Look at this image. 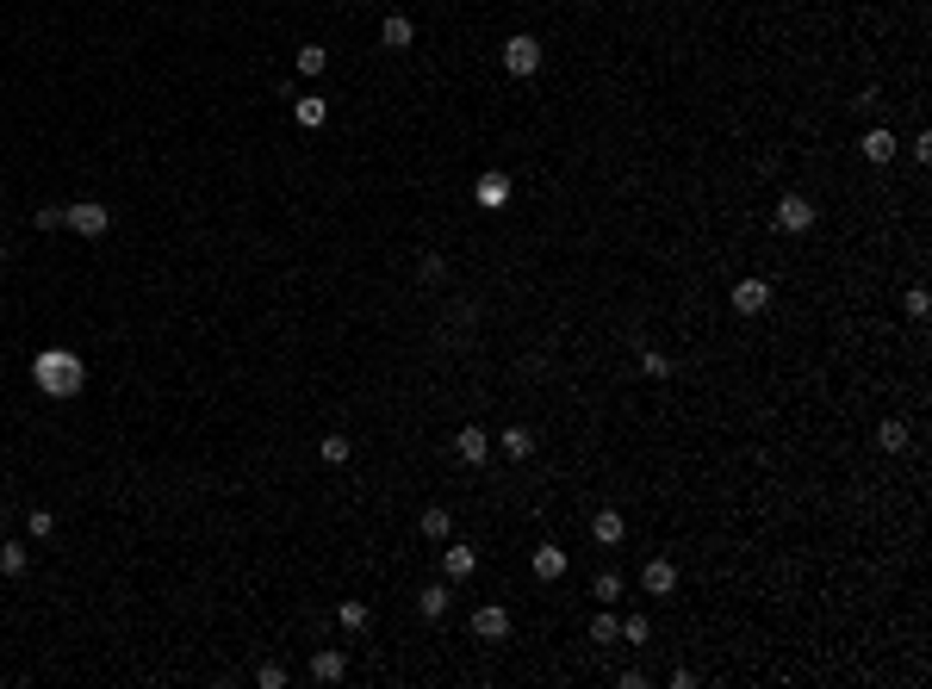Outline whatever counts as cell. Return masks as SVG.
Instances as JSON below:
<instances>
[{"instance_id": "1", "label": "cell", "mask_w": 932, "mask_h": 689, "mask_svg": "<svg viewBox=\"0 0 932 689\" xmlns=\"http://www.w3.org/2000/svg\"><path fill=\"white\" fill-rule=\"evenodd\" d=\"M32 380L44 398H81V385H87V360L75 354V348H37L32 354Z\"/></svg>"}, {"instance_id": "2", "label": "cell", "mask_w": 932, "mask_h": 689, "mask_svg": "<svg viewBox=\"0 0 932 689\" xmlns=\"http://www.w3.org/2000/svg\"><path fill=\"white\" fill-rule=\"evenodd\" d=\"M497 63H504L510 75H541V63H548V50H541V37H535V32H517V37H504Z\"/></svg>"}, {"instance_id": "3", "label": "cell", "mask_w": 932, "mask_h": 689, "mask_svg": "<svg viewBox=\"0 0 932 689\" xmlns=\"http://www.w3.org/2000/svg\"><path fill=\"white\" fill-rule=\"evenodd\" d=\"M63 224H69L75 237H87V242H100L106 230H112V211L100 206V199H75V206H63Z\"/></svg>"}, {"instance_id": "4", "label": "cell", "mask_w": 932, "mask_h": 689, "mask_svg": "<svg viewBox=\"0 0 932 689\" xmlns=\"http://www.w3.org/2000/svg\"><path fill=\"white\" fill-rule=\"evenodd\" d=\"M777 230H790V237H808V230H814V199H802V193H783V199H777Z\"/></svg>"}, {"instance_id": "5", "label": "cell", "mask_w": 932, "mask_h": 689, "mask_svg": "<svg viewBox=\"0 0 932 689\" xmlns=\"http://www.w3.org/2000/svg\"><path fill=\"white\" fill-rule=\"evenodd\" d=\"M764 305H771V279L746 274V279H740V286H733V310H740V317H759Z\"/></svg>"}, {"instance_id": "6", "label": "cell", "mask_w": 932, "mask_h": 689, "mask_svg": "<svg viewBox=\"0 0 932 689\" xmlns=\"http://www.w3.org/2000/svg\"><path fill=\"white\" fill-rule=\"evenodd\" d=\"M454 460H466V466H485V460H491V435H485L479 422H466V429L454 435Z\"/></svg>"}, {"instance_id": "7", "label": "cell", "mask_w": 932, "mask_h": 689, "mask_svg": "<svg viewBox=\"0 0 932 689\" xmlns=\"http://www.w3.org/2000/svg\"><path fill=\"white\" fill-rule=\"evenodd\" d=\"M473 633L479 640H510V609L504 603H479L473 609Z\"/></svg>"}, {"instance_id": "8", "label": "cell", "mask_w": 932, "mask_h": 689, "mask_svg": "<svg viewBox=\"0 0 932 689\" xmlns=\"http://www.w3.org/2000/svg\"><path fill=\"white\" fill-rule=\"evenodd\" d=\"M473 199H479L485 211H504L510 206V174H497V168L479 174V180H473Z\"/></svg>"}, {"instance_id": "9", "label": "cell", "mask_w": 932, "mask_h": 689, "mask_svg": "<svg viewBox=\"0 0 932 689\" xmlns=\"http://www.w3.org/2000/svg\"><path fill=\"white\" fill-rule=\"evenodd\" d=\"M640 590H647V596H671V590H678V565H671V559H647V565H640Z\"/></svg>"}, {"instance_id": "10", "label": "cell", "mask_w": 932, "mask_h": 689, "mask_svg": "<svg viewBox=\"0 0 932 689\" xmlns=\"http://www.w3.org/2000/svg\"><path fill=\"white\" fill-rule=\"evenodd\" d=\"M343 677H348V653H336V646L311 653V684H343Z\"/></svg>"}, {"instance_id": "11", "label": "cell", "mask_w": 932, "mask_h": 689, "mask_svg": "<svg viewBox=\"0 0 932 689\" xmlns=\"http://www.w3.org/2000/svg\"><path fill=\"white\" fill-rule=\"evenodd\" d=\"M473 572H479V552L473 547H442V578L448 584H466Z\"/></svg>"}, {"instance_id": "12", "label": "cell", "mask_w": 932, "mask_h": 689, "mask_svg": "<svg viewBox=\"0 0 932 689\" xmlns=\"http://www.w3.org/2000/svg\"><path fill=\"white\" fill-rule=\"evenodd\" d=\"M858 149H864V162H876V168H889V162H896V131H883V125H870V131H864V143H858Z\"/></svg>"}, {"instance_id": "13", "label": "cell", "mask_w": 932, "mask_h": 689, "mask_svg": "<svg viewBox=\"0 0 932 689\" xmlns=\"http://www.w3.org/2000/svg\"><path fill=\"white\" fill-rule=\"evenodd\" d=\"M621 534H628V522H621L616 510H597V516H590V541H597V547H621Z\"/></svg>"}, {"instance_id": "14", "label": "cell", "mask_w": 932, "mask_h": 689, "mask_svg": "<svg viewBox=\"0 0 932 689\" xmlns=\"http://www.w3.org/2000/svg\"><path fill=\"white\" fill-rule=\"evenodd\" d=\"M380 44L385 50H411L416 44V25L405 19V13H385V25H380Z\"/></svg>"}, {"instance_id": "15", "label": "cell", "mask_w": 932, "mask_h": 689, "mask_svg": "<svg viewBox=\"0 0 932 689\" xmlns=\"http://www.w3.org/2000/svg\"><path fill=\"white\" fill-rule=\"evenodd\" d=\"M292 118H299V131H323V118H330V100H317V94H299V100H292Z\"/></svg>"}, {"instance_id": "16", "label": "cell", "mask_w": 932, "mask_h": 689, "mask_svg": "<svg viewBox=\"0 0 932 689\" xmlns=\"http://www.w3.org/2000/svg\"><path fill=\"white\" fill-rule=\"evenodd\" d=\"M528 565H535V578H541V584H553V578H566V547H535V559H528Z\"/></svg>"}, {"instance_id": "17", "label": "cell", "mask_w": 932, "mask_h": 689, "mask_svg": "<svg viewBox=\"0 0 932 689\" xmlns=\"http://www.w3.org/2000/svg\"><path fill=\"white\" fill-rule=\"evenodd\" d=\"M416 615H423V621H442V615H448V584L416 590Z\"/></svg>"}, {"instance_id": "18", "label": "cell", "mask_w": 932, "mask_h": 689, "mask_svg": "<svg viewBox=\"0 0 932 689\" xmlns=\"http://www.w3.org/2000/svg\"><path fill=\"white\" fill-rule=\"evenodd\" d=\"M416 528H423V541H448V534H454V516H448V510H442V503H429Z\"/></svg>"}, {"instance_id": "19", "label": "cell", "mask_w": 932, "mask_h": 689, "mask_svg": "<svg viewBox=\"0 0 932 689\" xmlns=\"http://www.w3.org/2000/svg\"><path fill=\"white\" fill-rule=\"evenodd\" d=\"M497 453H504V460H528V453H535V435H528V429H504V435H497Z\"/></svg>"}, {"instance_id": "20", "label": "cell", "mask_w": 932, "mask_h": 689, "mask_svg": "<svg viewBox=\"0 0 932 689\" xmlns=\"http://www.w3.org/2000/svg\"><path fill=\"white\" fill-rule=\"evenodd\" d=\"M26 565H32V552L19 541H0V578H26Z\"/></svg>"}, {"instance_id": "21", "label": "cell", "mask_w": 932, "mask_h": 689, "mask_svg": "<svg viewBox=\"0 0 932 689\" xmlns=\"http://www.w3.org/2000/svg\"><path fill=\"white\" fill-rule=\"evenodd\" d=\"M336 621H343V633H367V621H374V609H367V603H354V596H348L343 609H336Z\"/></svg>"}, {"instance_id": "22", "label": "cell", "mask_w": 932, "mask_h": 689, "mask_svg": "<svg viewBox=\"0 0 932 689\" xmlns=\"http://www.w3.org/2000/svg\"><path fill=\"white\" fill-rule=\"evenodd\" d=\"M323 69H330V50H323V44H305V50H299V75H305V81H317Z\"/></svg>"}, {"instance_id": "23", "label": "cell", "mask_w": 932, "mask_h": 689, "mask_svg": "<svg viewBox=\"0 0 932 689\" xmlns=\"http://www.w3.org/2000/svg\"><path fill=\"white\" fill-rule=\"evenodd\" d=\"M348 453H354L348 435H323V441H317V460H323V466H348Z\"/></svg>"}, {"instance_id": "24", "label": "cell", "mask_w": 932, "mask_h": 689, "mask_svg": "<svg viewBox=\"0 0 932 689\" xmlns=\"http://www.w3.org/2000/svg\"><path fill=\"white\" fill-rule=\"evenodd\" d=\"M590 640H597V646H616V640H621V621L597 609V615H590Z\"/></svg>"}, {"instance_id": "25", "label": "cell", "mask_w": 932, "mask_h": 689, "mask_svg": "<svg viewBox=\"0 0 932 689\" xmlns=\"http://www.w3.org/2000/svg\"><path fill=\"white\" fill-rule=\"evenodd\" d=\"M640 373H647V380H671V354H659V348H640Z\"/></svg>"}, {"instance_id": "26", "label": "cell", "mask_w": 932, "mask_h": 689, "mask_svg": "<svg viewBox=\"0 0 932 689\" xmlns=\"http://www.w3.org/2000/svg\"><path fill=\"white\" fill-rule=\"evenodd\" d=\"M876 448H883V453H901V448H907V429H901V422H883V429H876Z\"/></svg>"}, {"instance_id": "27", "label": "cell", "mask_w": 932, "mask_h": 689, "mask_svg": "<svg viewBox=\"0 0 932 689\" xmlns=\"http://www.w3.org/2000/svg\"><path fill=\"white\" fill-rule=\"evenodd\" d=\"M26 528H32V541H50V534H56V516H50V510H32Z\"/></svg>"}, {"instance_id": "28", "label": "cell", "mask_w": 932, "mask_h": 689, "mask_svg": "<svg viewBox=\"0 0 932 689\" xmlns=\"http://www.w3.org/2000/svg\"><path fill=\"white\" fill-rule=\"evenodd\" d=\"M32 224H37V230H63V206H37Z\"/></svg>"}, {"instance_id": "29", "label": "cell", "mask_w": 932, "mask_h": 689, "mask_svg": "<svg viewBox=\"0 0 932 689\" xmlns=\"http://www.w3.org/2000/svg\"><path fill=\"white\" fill-rule=\"evenodd\" d=\"M621 640H634V646H647V615H628V621H621Z\"/></svg>"}, {"instance_id": "30", "label": "cell", "mask_w": 932, "mask_h": 689, "mask_svg": "<svg viewBox=\"0 0 932 689\" xmlns=\"http://www.w3.org/2000/svg\"><path fill=\"white\" fill-rule=\"evenodd\" d=\"M927 310H932V292H927V286H914V292H907V317H927Z\"/></svg>"}, {"instance_id": "31", "label": "cell", "mask_w": 932, "mask_h": 689, "mask_svg": "<svg viewBox=\"0 0 932 689\" xmlns=\"http://www.w3.org/2000/svg\"><path fill=\"white\" fill-rule=\"evenodd\" d=\"M616 596H621V578H616V572H603V578H597V603H616Z\"/></svg>"}, {"instance_id": "32", "label": "cell", "mask_w": 932, "mask_h": 689, "mask_svg": "<svg viewBox=\"0 0 932 689\" xmlns=\"http://www.w3.org/2000/svg\"><path fill=\"white\" fill-rule=\"evenodd\" d=\"M255 684H261V689H286V671H280V664H261Z\"/></svg>"}, {"instance_id": "33", "label": "cell", "mask_w": 932, "mask_h": 689, "mask_svg": "<svg viewBox=\"0 0 932 689\" xmlns=\"http://www.w3.org/2000/svg\"><path fill=\"white\" fill-rule=\"evenodd\" d=\"M423 279H448V261L442 255H423Z\"/></svg>"}, {"instance_id": "34", "label": "cell", "mask_w": 932, "mask_h": 689, "mask_svg": "<svg viewBox=\"0 0 932 689\" xmlns=\"http://www.w3.org/2000/svg\"><path fill=\"white\" fill-rule=\"evenodd\" d=\"M0 261H6V248H0Z\"/></svg>"}]
</instances>
